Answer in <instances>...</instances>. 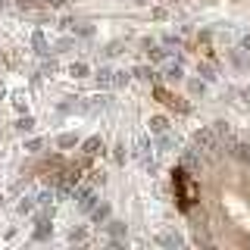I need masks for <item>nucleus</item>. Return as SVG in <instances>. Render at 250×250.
<instances>
[{
    "label": "nucleus",
    "instance_id": "obj_10",
    "mask_svg": "<svg viewBox=\"0 0 250 250\" xmlns=\"http://www.w3.org/2000/svg\"><path fill=\"white\" fill-rule=\"evenodd\" d=\"M91 216H94V222H104V219L109 216V209H106V207H94V209H91Z\"/></svg>",
    "mask_w": 250,
    "mask_h": 250
},
{
    "label": "nucleus",
    "instance_id": "obj_14",
    "mask_svg": "<svg viewBox=\"0 0 250 250\" xmlns=\"http://www.w3.org/2000/svg\"><path fill=\"white\" fill-rule=\"evenodd\" d=\"M57 144H60V147H72V144H75V135H62Z\"/></svg>",
    "mask_w": 250,
    "mask_h": 250
},
{
    "label": "nucleus",
    "instance_id": "obj_7",
    "mask_svg": "<svg viewBox=\"0 0 250 250\" xmlns=\"http://www.w3.org/2000/svg\"><path fill=\"white\" fill-rule=\"evenodd\" d=\"M97 82L104 84V88H109V84H116V72H109V69H100V72H97Z\"/></svg>",
    "mask_w": 250,
    "mask_h": 250
},
{
    "label": "nucleus",
    "instance_id": "obj_2",
    "mask_svg": "<svg viewBox=\"0 0 250 250\" xmlns=\"http://www.w3.org/2000/svg\"><path fill=\"white\" fill-rule=\"evenodd\" d=\"M72 197L78 200L82 209H94V207H97V194H94L91 188H72Z\"/></svg>",
    "mask_w": 250,
    "mask_h": 250
},
{
    "label": "nucleus",
    "instance_id": "obj_8",
    "mask_svg": "<svg viewBox=\"0 0 250 250\" xmlns=\"http://www.w3.org/2000/svg\"><path fill=\"white\" fill-rule=\"evenodd\" d=\"M97 150H104L100 138H88V141H84V153H97Z\"/></svg>",
    "mask_w": 250,
    "mask_h": 250
},
{
    "label": "nucleus",
    "instance_id": "obj_1",
    "mask_svg": "<svg viewBox=\"0 0 250 250\" xmlns=\"http://www.w3.org/2000/svg\"><path fill=\"white\" fill-rule=\"evenodd\" d=\"M194 147H197V153H207V156H213L216 150H222V144H219V138H216L213 128L197 131V135H194Z\"/></svg>",
    "mask_w": 250,
    "mask_h": 250
},
{
    "label": "nucleus",
    "instance_id": "obj_11",
    "mask_svg": "<svg viewBox=\"0 0 250 250\" xmlns=\"http://www.w3.org/2000/svg\"><path fill=\"white\" fill-rule=\"evenodd\" d=\"M147 53H150V60H156V62H163V60L169 57V53L163 50V47H150V50H147Z\"/></svg>",
    "mask_w": 250,
    "mask_h": 250
},
{
    "label": "nucleus",
    "instance_id": "obj_4",
    "mask_svg": "<svg viewBox=\"0 0 250 250\" xmlns=\"http://www.w3.org/2000/svg\"><path fill=\"white\" fill-rule=\"evenodd\" d=\"M213 131H216L219 144H225V150H229V147L234 144V141H238V138H234V131H231V125H229V122H216V125H213Z\"/></svg>",
    "mask_w": 250,
    "mask_h": 250
},
{
    "label": "nucleus",
    "instance_id": "obj_3",
    "mask_svg": "<svg viewBox=\"0 0 250 250\" xmlns=\"http://www.w3.org/2000/svg\"><path fill=\"white\" fill-rule=\"evenodd\" d=\"M156 244H160V247H169V250H178V247L185 244V238H182L178 231L166 229V231H160V234H156Z\"/></svg>",
    "mask_w": 250,
    "mask_h": 250
},
{
    "label": "nucleus",
    "instance_id": "obj_9",
    "mask_svg": "<svg viewBox=\"0 0 250 250\" xmlns=\"http://www.w3.org/2000/svg\"><path fill=\"white\" fill-rule=\"evenodd\" d=\"M69 72H72L75 78H84V75H88V66H84V62H72V69H69Z\"/></svg>",
    "mask_w": 250,
    "mask_h": 250
},
{
    "label": "nucleus",
    "instance_id": "obj_23",
    "mask_svg": "<svg viewBox=\"0 0 250 250\" xmlns=\"http://www.w3.org/2000/svg\"><path fill=\"white\" fill-rule=\"evenodd\" d=\"M247 97H250V88H247Z\"/></svg>",
    "mask_w": 250,
    "mask_h": 250
},
{
    "label": "nucleus",
    "instance_id": "obj_12",
    "mask_svg": "<svg viewBox=\"0 0 250 250\" xmlns=\"http://www.w3.org/2000/svg\"><path fill=\"white\" fill-rule=\"evenodd\" d=\"M47 234H50V225H47V222H38V231H35V238H38V241H44Z\"/></svg>",
    "mask_w": 250,
    "mask_h": 250
},
{
    "label": "nucleus",
    "instance_id": "obj_15",
    "mask_svg": "<svg viewBox=\"0 0 250 250\" xmlns=\"http://www.w3.org/2000/svg\"><path fill=\"white\" fill-rule=\"evenodd\" d=\"M69 241H84V229H72L69 231Z\"/></svg>",
    "mask_w": 250,
    "mask_h": 250
},
{
    "label": "nucleus",
    "instance_id": "obj_20",
    "mask_svg": "<svg viewBox=\"0 0 250 250\" xmlns=\"http://www.w3.org/2000/svg\"><path fill=\"white\" fill-rule=\"evenodd\" d=\"M31 41H35V47H38V50L44 53V38H41V35H35V38H31Z\"/></svg>",
    "mask_w": 250,
    "mask_h": 250
},
{
    "label": "nucleus",
    "instance_id": "obj_6",
    "mask_svg": "<svg viewBox=\"0 0 250 250\" xmlns=\"http://www.w3.org/2000/svg\"><path fill=\"white\" fill-rule=\"evenodd\" d=\"M150 131H156V135H166V131H169V122L163 119V116H153V119H150Z\"/></svg>",
    "mask_w": 250,
    "mask_h": 250
},
{
    "label": "nucleus",
    "instance_id": "obj_17",
    "mask_svg": "<svg viewBox=\"0 0 250 250\" xmlns=\"http://www.w3.org/2000/svg\"><path fill=\"white\" fill-rule=\"evenodd\" d=\"M185 163H188V169H194V166H197V153L188 150V153H185Z\"/></svg>",
    "mask_w": 250,
    "mask_h": 250
},
{
    "label": "nucleus",
    "instance_id": "obj_22",
    "mask_svg": "<svg viewBox=\"0 0 250 250\" xmlns=\"http://www.w3.org/2000/svg\"><path fill=\"white\" fill-rule=\"evenodd\" d=\"M241 47H244V50H250V38H244V41H241Z\"/></svg>",
    "mask_w": 250,
    "mask_h": 250
},
{
    "label": "nucleus",
    "instance_id": "obj_16",
    "mask_svg": "<svg viewBox=\"0 0 250 250\" xmlns=\"http://www.w3.org/2000/svg\"><path fill=\"white\" fill-rule=\"evenodd\" d=\"M38 203H41V207H47V203H53V191H44L41 197H38Z\"/></svg>",
    "mask_w": 250,
    "mask_h": 250
},
{
    "label": "nucleus",
    "instance_id": "obj_5",
    "mask_svg": "<svg viewBox=\"0 0 250 250\" xmlns=\"http://www.w3.org/2000/svg\"><path fill=\"white\" fill-rule=\"evenodd\" d=\"M234 160H241V163H250V144H244V141H234V144L229 147Z\"/></svg>",
    "mask_w": 250,
    "mask_h": 250
},
{
    "label": "nucleus",
    "instance_id": "obj_18",
    "mask_svg": "<svg viewBox=\"0 0 250 250\" xmlns=\"http://www.w3.org/2000/svg\"><path fill=\"white\" fill-rule=\"evenodd\" d=\"M31 128H35V119H22L19 122V131H31Z\"/></svg>",
    "mask_w": 250,
    "mask_h": 250
},
{
    "label": "nucleus",
    "instance_id": "obj_19",
    "mask_svg": "<svg viewBox=\"0 0 250 250\" xmlns=\"http://www.w3.org/2000/svg\"><path fill=\"white\" fill-rule=\"evenodd\" d=\"M166 75H169V78H178V75H182V69H178V66H169Z\"/></svg>",
    "mask_w": 250,
    "mask_h": 250
},
{
    "label": "nucleus",
    "instance_id": "obj_21",
    "mask_svg": "<svg viewBox=\"0 0 250 250\" xmlns=\"http://www.w3.org/2000/svg\"><path fill=\"white\" fill-rule=\"evenodd\" d=\"M44 3H50V6H62L66 0H44Z\"/></svg>",
    "mask_w": 250,
    "mask_h": 250
},
{
    "label": "nucleus",
    "instance_id": "obj_13",
    "mask_svg": "<svg viewBox=\"0 0 250 250\" xmlns=\"http://www.w3.org/2000/svg\"><path fill=\"white\" fill-rule=\"evenodd\" d=\"M122 231H125V225H122V222H109V234H116V238H119Z\"/></svg>",
    "mask_w": 250,
    "mask_h": 250
}]
</instances>
